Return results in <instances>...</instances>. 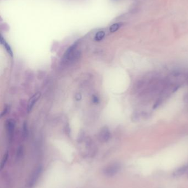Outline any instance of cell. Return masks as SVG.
<instances>
[{
  "label": "cell",
  "mask_w": 188,
  "mask_h": 188,
  "mask_svg": "<svg viewBox=\"0 0 188 188\" xmlns=\"http://www.w3.org/2000/svg\"><path fill=\"white\" fill-rule=\"evenodd\" d=\"M77 44H74L66 51L63 57V62L65 63L71 62L75 61L76 59H78L79 54L78 51H76Z\"/></svg>",
  "instance_id": "cell-1"
},
{
  "label": "cell",
  "mask_w": 188,
  "mask_h": 188,
  "mask_svg": "<svg viewBox=\"0 0 188 188\" xmlns=\"http://www.w3.org/2000/svg\"><path fill=\"white\" fill-rule=\"evenodd\" d=\"M120 168V166L119 164H112L105 168L104 171V173L107 176H113L119 172Z\"/></svg>",
  "instance_id": "cell-2"
},
{
  "label": "cell",
  "mask_w": 188,
  "mask_h": 188,
  "mask_svg": "<svg viewBox=\"0 0 188 188\" xmlns=\"http://www.w3.org/2000/svg\"><path fill=\"white\" fill-rule=\"evenodd\" d=\"M6 130L7 132L8 137L10 138H11L13 136L14 129H15V123L13 121V120H11V119L7 120L6 123Z\"/></svg>",
  "instance_id": "cell-3"
},
{
  "label": "cell",
  "mask_w": 188,
  "mask_h": 188,
  "mask_svg": "<svg viewBox=\"0 0 188 188\" xmlns=\"http://www.w3.org/2000/svg\"><path fill=\"white\" fill-rule=\"evenodd\" d=\"M40 93H38L34 94L29 100L28 102V111L29 112L32 109L33 107H34L35 104H36V102L38 101V100L40 97Z\"/></svg>",
  "instance_id": "cell-4"
},
{
  "label": "cell",
  "mask_w": 188,
  "mask_h": 188,
  "mask_svg": "<svg viewBox=\"0 0 188 188\" xmlns=\"http://www.w3.org/2000/svg\"><path fill=\"white\" fill-rule=\"evenodd\" d=\"M110 133L109 132V129L106 127L103 128L99 134V138L100 140L103 141H107L110 138Z\"/></svg>",
  "instance_id": "cell-5"
},
{
  "label": "cell",
  "mask_w": 188,
  "mask_h": 188,
  "mask_svg": "<svg viewBox=\"0 0 188 188\" xmlns=\"http://www.w3.org/2000/svg\"><path fill=\"white\" fill-rule=\"evenodd\" d=\"M41 172V167H39L33 173L32 177L30 179V186H32L33 185H34L35 182L37 180V179L39 177L40 174Z\"/></svg>",
  "instance_id": "cell-6"
},
{
  "label": "cell",
  "mask_w": 188,
  "mask_h": 188,
  "mask_svg": "<svg viewBox=\"0 0 188 188\" xmlns=\"http://www.w3.org/2000/svg\"><path fill=\"white\" fill-rule=\"evenodd\" d=\"M188 169V165H185L174 171L173 174L174 177H179L185 173Z\"/></svg>",
  "instance_id": "cell-7"
},
{
  "label": "cell",
  "mask_w": 188,
  "mask_h": 188,
  "mask_svg": "<svg viewBox=\"0 0 188 188\" xmlns=\"http://www.w3.org/2000/svg\"><path fill=\"white\" fill-rule=\"evenodd\" d=\"M0 41H1V43L2 45H4V47H5V49H6V51H7V52L8 53V54H10V56L11 57L13 56V52L12 51V49L11 48V47L10 46V45L8 44L6 41H5V39L3 38L2 36H1V39H0Z\"/></svg>",
  "instance_id": "cell-8"
},
{
  "label": "cell",
  "mask_w": 188,
  "mask_h": 188,
  "mask_svg": "<svg viewBox=\"0 0 188 188\" xmlns=\"http://www.w3.org/2000/svg\"><path fill=\"white\" fill-rule=\"evenodd\" d=\"M104 36H105V33L103 31H100L99 32H98L94 38V39L95 41H100L104 38Z\"/></svg>",
  "instance_id": "cell-9"
},
{
  "label": "cell",
  "mask_w": 188,
  "mask_h": 188,
  "mask_svg": "<svg viewBox=\"0 0 188 188\" xmlns=\"http://www.w3.org/2000/svg\"><path fill=\"white\" fill-rule=\"evenodd\" d=\"M121 26V23H115V24H114L110 27V29H109L111 33H114V32L118 30L119 29Z\"/></svg>",
  "instance_id": "cell-10"
},
{
  "label": "cell",
  "mask_w": 188,
  "mask_h": 188,
  "mask_svg": "<svg viewBox=\"0 0 188 188\" xmlns=\"http://www.w3.org/2000/svg\"><path fill=\"white\" fill-rule=\"evenodd\" d=\"M8 152L5 154L4 155V157L3 158V159L2 161V162H1V168H3L4 166H5V164L6 163L7 159H8Z\"/></svg>",
  "instance_id": "cell-11"
},
{
  "label": "cell",
  "mask_w": 188,
  "mask_h": 188,
  "mask_svg": "<svg viewBox=\"0 0 188 188\" xmlns=\"http://www.w3.org/2000/svg\"><path fill=\"white\" fill-rule=\"evenodd\" d=\"M22 155H23V148H20L17 151V157H20L22 156Z\"/></svg>",
  "instance_id": "cell-12"
},
{
  "label": "cell",
  "mask_w": 188,
  "mask_h": 188,
  "mask_svg": "<svg viewBox=\"0 0 188 188\" xmlns=\"http://www.w3.org/2000/svg\"><path fill=\"white\" fill-rule=\"evenodd\" d=\"M92 100H93V102L94 103H95V104H98L99 102V99H98V98L96 96H94L93 97Z\"/></svg>",
  "instance_id": "cell-13"
},
{
  "label": "cell",
  "mask_w": 188,
  "mask_h": 188,
  "mask_svg": "<svg viewBox=\"0 0 188 188\" xmlns=\"http://www.w3.org/2000/svg\"><path fill=\"white\" fill-rule=\"evenodd\" d=\"M7 111H8V108H7V107H6L5 110L2 112V113L1 114V117H2L4 115L6 114V113L7 112Z\"/></svg>",
  "instance_id": "cell-14"
},
{
  "label": "cell",
  "mask_w": 188,
  "mask_h": 188,
  "mask_svg": "<svg viewBox=\"0 0 188 188\" xmlns=\"http://www.w3.org/2000/svg\"><path fill=\"white\" fill-rule=\"evenodd\" d=\"M76 98L77 100H79L80 99H81V95L80 94H77L76 96Z\"/></svg>",
  "instance_id": "cell-15"
},
{
  "label": "cell",
  "mask_w": 188,
  "mask_h": 188,
  "mask_svg": "<svg viewBox=\"0 0 188 188\" xmlns=\"http://www.w3.org/2000/svg\"></svg>",
  "instance_id": "cell-16"
}]
</instances>
